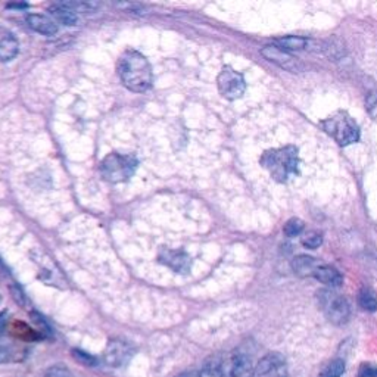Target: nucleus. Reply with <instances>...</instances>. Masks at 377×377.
Here are the masks:
<instances>
[{
	"label": "nucleus",
	"mask_w": 377,
	"mask_h": 377,
	"mask_svg": "<svg viewBox=\"0 0 377 377\" xmlns=\"http://www.w3.org/2000/svg\"><path fill=\"white\" fill-rule=\"evenodd\" d=\"M367 105H368V111L371 112L373 108L377 110V95L376 93H371L368 97H367Z\"/></svg>",
	"instance_id": "30"
},
{
	"label": "nucleus",
	"mask_w": 377,
	"mask_h": 377,
	"mask_svg": "<svg viewBox=\"0 0 377 377\" xmlns=\"http://www.w3.org/2000/svg\"><path fill=\"white\" fill-rule=\"evenodd\" d=\"M41 377H71V373L65 366L56 364V366L49 367Z\"/></svg>",
	"instance_id": "27"
},
{
	"label": "nucleus",
	"mask_w": 377,
	"mask_h": 377,
	"mask_svg": "<svg viewBox=\"0 0 377 377\" xmlns=\"http://www.w3.org/2000/svg\"><path fill=\"white\" fill-rule=\"evenodd\" d=\"M317 298L330 323L336 326H344L348 323L351 317V308L342 295L333 292L331 289H322L317 293Z\"/></svg>",
	"instance_id": "5"
},
{
	"label": "nucleus",
	"mask_w": 377,
	"mask_h": 377,
	"mask_svg": "<svg viewBox=\"0 0 377 377\" xmlns=\"http://www.w3.org/2000/svg\"><path fill=\"white\" fill-rule=\"evenodd\" d=\"M304 221L299 220V218H290L286 224H285V228L283 232L287 238H295V236H299L302 232H304Z\"/></svg>",
	"instance_id": "22"
},
{
	"label": "nucleus",
	"mask_w": 377,
	"mask_h": 377,
	"mask_svg": "<svg viewBox=\"0 0 377 377\" xmlns=\"http://www.w3.org/2000/svg\"><path fill=\"white\" fill-rule=\"evenodd\" d=\"M11 293L16 304H19L21 307H26V297H24L23 290H21L18 286H11Z\"/></svg>",
	"instance_id": "28"
},
{
	"label": "nucleus",
	"mask_w": 377,
	"mask_h": 377,
	"mask_svg": "<svg viewBox=\"0 0 377 377\" xmlns=\"http://www.w3.org/2000/svg\"><path fill=\"white\" fill-rule=\"evenodd\" d=\"M132 355H133V348L127 342L114 339L110 341L107 349H105L103 360L111 367H121L130 361Z\"/></svg>",
	"instance_id": "9"
},
{
	"label": "nucleus",
	"mask_w": 377,
	"mask_h": 377,
	"mask_svg": "<svg viewBox=\"0 0 377 377\" xmlns=\"http://www.w3.org/2000/svg\"><path fill=\"white\" fill-rule=\"evenodd\" d=\"M118 75L122 85L130 92L144 93L152 87L154 73L149 60L146 59L140 52L129 49L125 51L117 64Z\"/></svg>",
	"instance_id": "1"
},
{
	"label": "nucleus",
	"mask_w": 377,
	"mask_h": 377,
	"mask_svg": "<svg viewBox=\"0 0 377 377\" xmlns=\"http://www.w3.org/2000/svg\"><path fill=\"white\" fill-rule=\"evenodd\" d=\"M71 355L75 359V361L81 363L83 366H86V367H95L97 366V360L96 357H93V355L85 352V351H81V349H73L71 351Z\"/></svg>",
	"instance_id": "23"
},
{
	"label": "nucleus",
	"mask_w": 377,
	"mask_h": 377,
	"mask_svg": "<svg viewBox=\"0 0 377 377\" xmlns=\"http://www.w3.org/2000/svg\"><path fill=\"white\" fill-rule=\"evenodd\" d=\"M217 86L223 97L228 100L240 99L246 90V83L240 73L230 67H224L217 77Z\"/></svg>",
	"instance_id": "6"
},
{
	"label": "nucleus",
	"mask_w": 377,
	"mask_h": 377,
	"mask_svg": "<svg viewBox=\"0 0 377 377\" xmlns=\"http://www.w3.org/2000/svg\"><path fill=\"white\" fill-rule=\"evenodd\" d=\"M320 265H322V262L319 260L312 258V257H307V255H299V257L292 260L293 273L299 277L312 276L314 271H316Z\"/></svg>",
	"instance_id": "14"
},
{
	"label": "nucleus",
	"mask_w": 377,
	"mask_h": 377,
	"mask_svg": "<svg viewBox=\"0 0 377 377\" xmlns=\"http://www.w3.org/2000/svg\"><path fill=\"white\" fill-rule=\"evenodd\" d=\"M18 52L19 41L15 34L5 27H0V62L12 60Z\"/></svg>",
	"instance_id": "11"
},
{
	"label": "nucleus",
	"mask_w": 377,
	"mask_h": 377,
	"mask_svg": "<svg viewBox=\"0 0 377 377\" xmlns=\"http://www.w3.org/2000/svg\"><path fill=\"white\" fill-rule=\"evenodd\" d=\"M49 11H51V15L58 21V23H60V24L73 27V26H77V23H78L77 15L74 12L68 11L67 8L62 6L60 4L52 6Z\"/></svg>",
	"instance_id": "18"
},
{
	"label": "nucleus",
	"mask_w": 377,
	"mask_h": 377,
	"mask_svg": "<svg viewBox=\"0 0 377 377\" xmlns=\"http://www.w3.org/2000/svg\"><path fill=\"white\" fill-rule=\"evenodd\" d=\"M261 55L267 60L273 62V64H276L277 67L283 68L285 71H289V73H301L304 70L302 62L298 58L290 55L286 51H282L280 48L275 46V45L273 46H264L261 49Z\"/></svg>",
	"instance_id": "8"
},
{
	"label": "nucleus",
	"mask_w": 377,
	"mask_h": 377,
	"mask_svg": "<svg viewBox=\"0 0 377 377\" xmlns=\"http://www.w3.org/2000/svg\"><path fill=\"white\" fill-rule=\"evenodd\" d=\"M254 377H287V364L282 354L270 352L254 368Z\"/></svg>",
	"instance_id": "7"
},
{
	"label": "nucleus",
	"mask_w": 377,
	"mask_h": 377,
	"mask_svg": "<svg viewBox=\"0 0 377 377\" xmlns=\"http://www.w3.org/2000/svg\"><path fill=\"white\" fill-rule=\"evenodd\" d=\"M323 243V236L317 232H308L302 238V245L308 249H317Z\"/></svg>",
	"instance_id": "25"
},
{
	"label": "nucleus",
	"mask_w": 377,
	"mask_h": 377,
	"mask_svg": "<svg viewBox=\"0 0 377 377\" xmlns=\"http://www.w3.org/2000/svg\"><path fill=\"white\" fill-rule=\"evenodd\" d=\"M64 8H67L71 12H80V14H87L93 12L99 8V4L96 2H85V0H77V2H64L60 4Z\"/></svg>",
	"instance_id": "20"
},
{
	"label": "nucleus",
	"mask_w": 377,
	"mask_h": 377,
	"mask_svg": "<svg viewBox=\"0 0 377 377\" xmlns=\"http://www.w3.org/2000/svg\"><path fill=\"white\" fill-rule=\"evenodd\" d=\"M139 161L132 154L112 152L100 162L102 177L110 183H122L133 177L137 170Z\"/></svg>",
	"instance_id": "3"
},
{
	"label": "nucleus",
	"mask_w": 377,
	"mask_h": 377,
	"mask_svg": "<svg viewBox=\"0 0 377 377\" xmlns=\"http://www.w3.org/2000/svg\"><path fill=\"white\" fill-rule=\"evenodd\" d=\"M360 377H377V368L371 366H363L360 370Z\"/></svg>",
	"instance_id": "29"
},
{
	"label": "nucleus",
	"mask_w": 377,
	"mask_h": 377,
	"mask_svg": "<svg viewBox=\"0 0 377 377\" xmlns=\"http://www.w3.org/2000/svg\"><path fill=\"white\" fill-rule=\"evenodd\" d=\"M275 43L277 48L286 52H298V51H307L309 46V38L299 37V36H287L282 38H276Z\"/></svg>",
	"instance_id": "15"
},
{
	"label": "nucleus",
	"mask_w": 377,
	"mask_h": 377,
	"mask_svg": "<svg viewBox=\"0 0 377 377\" xmlns=\"http://www.w3.org/2000/svg\"><path fill=\"white\" fill-rule=\"evenodd\" d=\"M298 149L295 146L271 149L261 156V165L279 183H286L292 174H298Z\"/></svg>",
	"instance_id": "2"
},
{
	"label": "nucleus",
	"mask_w": 377,
	"mask_h": 377,
	"mask_svg": "<svg viewBox=\"0 0 377 377\" xmlns=\"http://www.w3.org/2000/svg\"><path fill=\"white\" fill-rule=\"evenodd\" d=\"M15 334H16V338L24 339V341H30V342L40 339V334L36 333L34 330H31L30 327H27L24 323H18Z\"/></svg>",
	"instance_id": "24"
},
{
	"label": "nucleus",
	"mask_w": 377,
	"mask_h": 377,
	"mask_svg": "<svg viewBox=\"0 0 377 377\" xmlns=\"http://www.w3.org/2000/svg\"><path fill=\"white\" fill-rule=\"evenodd\" d=\"M312 277L319 280L320 283L326 285L330 289H336L344 285V277L339 271L336 268L324 265V264H322L316 271H314Z\"/></svg>",
	"instance_id": "13"
},
{
	"label": "nucleus",
	"mask_w": 377,
	"mask_h": 377,
	"mask_svg": "<svg viewBox=\"0 0 377 377\" xmlns=\"http://www.w3.org/2000/svg\"><path fill=\"white\" fill-rule=\"evenodd\" d=\"M359 304L363 309L368 311V312H374L377 311V298L374 293L368 289H364L360 292V295H359Z\"/></svg>",
	"instance_id": "21"
},
{
	"label": "nucleus",
	"mask_w": 377,
	"mask_h": 377,
	"mask_svg": "<svg viewBox=\"0 0 377 377\" xmlns=\"http://www.w3.org/2000/svg\"><path fill=\"white\" fill-rule=\"evenodd\" d=\"M232 377H254V367L243 354L235 355L232 363Z\"/></svg>",
	"instance_id": "17"
},
{
	"label": "nucleus",
	"mask_w": 377,
	"mask_h": 377,
	"mask_svg": "<svg viewBox=\"0 0 377 377\" xmlns=\"http://www.w3.org/2000/svg\"><path fill=\"white\" fill-rule=\"evenodd\" d=\"M198 377H223V370L217 363H209L199 371Z\"/></svg>",
	"instance_id": "26"
},
{
	"label": "nucleus",
	"mask_w": 377,
	"mask_h": 377,
	"mask_svg": "<svg viewBox=\"0 0 377 377\" xmlns=\"http://www.w3.org/2000/svg\"><path fill=\"white\" fill-rule=\"evenodd\" d=\"M345 371V363L341 359H336L326 364L320 371L317 377H341Z\"/></svg>",
	"instance_id": "19"
},
{
	"label": "nucleus",
	"mask_w": 377,
	"mask_h": 377,
	"mask_svg": "<svg viewBox=\"0 0 377 377\" xmlns=\"http://www.w3.org/2000/svg\"><path fill=\"white\" fill-rule=\"evenodd\" d=\"M179 377H188V376H179Z\"/></svg>",
	"instance_id": "31"
},
{
	"label": "nucleus",
	"mask_w": 377,
	"mask_h": 377,
	"mask_svg": "<svg viewBox=\"0 0 377 377\" xmlns=\"http://www.w3.org/2000/svg\"><path fill=\"white\" fill-rule=\"evenodd\" d=\"M40 265V279L45 280L49 285H58V283H64V279H62L59 271L55 268V262L51 261V258L46 260H36Z\"/></svg>",
	"instance_id": "16"
},
{
	"label": "nucleus",
	"mask_w": 377,
	"mask_h": 377,
	"mask_svg": "<svg viewBox=\"0 0 377 377\" xmlns=\"http://www.w3.org/2000/svg\"><path fill=\"white\" fill-rule=\"evenodd\" d=\"M322 127L339 146H348L360 140V129L346 112L339 111L322 121Z\"/></svg>",
	"instance_id": "4"
},
{
	"label": "nucleus",
	"mask_w": 377,
	"mask_h": 377,
	"mask_svg": "<svg viewBox=\"0 0 377 377\" xmlns=\"http://www.w3.org/2000/svg\"><path fill=\"white\" fill-rule=\"evenodd\" d=\"M158 260L179 275H187L188 270H191V264H192L191 258H188V255L184 253V250L169 249V248L161 249Z\"/></svg>",
	"instance_id": "10"
},
{
	"label": "nucleus",
	"mask_w": 377,
	"mask_h": 377,
	"mask_svg": "<svg viewBox=\"0 0 377 377\" xmlns=\"http://www.w3.org/2000/svg\"><path fill=\"white\" fill-rule=\"evenodd\" d=\"M27 24L31 30L41 36H55L58 33V24L56 21L46 15H40V14H30L27 15Z\"/></svg>",
	"instance_id": "12"
}]
</instances>
